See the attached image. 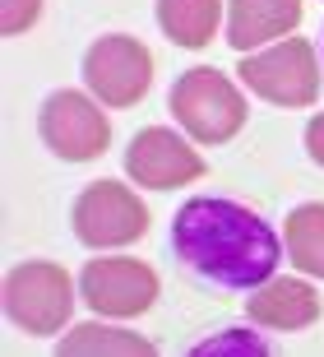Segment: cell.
<instances>
[{
    "label": "cell",
    "instance_id": "1",
    "mask_svg": "<svg viewBox=\"0 0 324 357\" xmlns=\"http://www.w3.org/2000/svg\"><path fill=\"white\" fill-rule=\"evenodd\" d=\"M171 246L199 278L232 292L264 288L283 260L278 232L255 209L218 195H194L176 209Z\"/></svg>",
    "mask_w": 324,
    "mask_h": 357
},
{
    "label": "cell",
    "instance_id": "2",
    "mask_svg": "<svg viewBox=\"0 0 324 357\" xmlns=\"http://www.w3.org/2000/svg\"><path fill=\"white\" fill-rule=\"evenodd\" d=\"M167 107L194 144H227L246 126V98H241V89L213 66L185 70L181 79L171 84Z\"/></svg>",
    "mask_w": 324,
    "mask_h": 357
},
{
    "label": "cell",
    "instance_id": "3",
    "mask_svg": "<svg viewBox=\"0 0 324 357\" xmlns=\"http://www.w3.org/2000/svg\"><path fill=\"white\" fill-rule=\"evenodd\" d=\"M241 84L273 107H311L320 98V61L306 38H283L241 61Z\"/></svg>",
    "mask_w": 324,
    "mask_h": 357
},
{
    "label": "cell",
    "instance_id": "4",
    "mask_svg": "<svg viewBox=\"0 0 324 357\" xmlns=\"http://www.w3.org/2000/svg\"><path fill=\"white\" fill-rule=\"evenodd\" d=\"M75 283L52 260H28L5 274V311L24 334H56L70 325L75 311Z\"/></svg>",
    "mask_w": 324,
    "mask_h": 357
},
{
    "label": "cell",
    "instance_id": "5",
    "mask_svg": "<svg viewBox=\"0 0 324 357\" xmlns=\"http://www.w3.org/2000/svg\"><path fill=\"white\" fill-rule=\"evenodd\" d=\"M70 223H75V237L93 251H116L130 246L148 232V209L144 199L121 181H93L79 190L75 209H70Z\"/></svg>",
    "mask_w": 324,
    "mask_h": 357
},
{
    "label": "cell",
    "instance_id": "6",
    "mask_svg": "<svg viewBox=\"0 0 324 357\" xmlns=\"http://www.w3.org/2000/svg\"><path fill=\"white\" fill-rule=\"evenodd\" d=\"M38 135L56 158L93 162V158L107 153L111 126H107V112L98 107V98L75 93V89H56L38 112Z\"/></svg>",
    "mask_w": 324,
    "mask_h": 357
},
{
    "label": "cell",
    "instance_id": "7",
    "mask_svg": "<svg viewBox=\"0 0 324 357\" xmlns=\"http://www.w3.org/2000/svg\"><path fill=\"white\" fill-rule=\"evenodd\" d=\"M84 79L102 107H134L153 84V56L139 38L107 33L84 56Z\"/></svg>",
    "mask_w": 324,
    "mask_h": 357
},
{
    "label": "cell",
    "instance_id": "8",
    "mask_svg": "<svg viewBox=\"0 0 324 357\" xmlns=\"http://www.w3.org/2000/svg\"><path fill=\"white\" fill-rule=\"evenodd\" d=\"M79 292L98 316L130 320V316H144L157 302V274L144 260L107 255V260H88L79 269Z\"/></svg>",
    "mask_w": 324,
    "mask_h": 357
},
{
    "label": "cell",
    "instance_id": "9",
    "mask_svg": "<svg viewBox=\"0 0 324 357\" xmlns=\"http://www.w3.org/2000/svg\"><path fill=\"white\" fill-rule=\"evenodd\" d=\"M125 172H130V181L148 185V190H176V185L204 176V158H199L194 144H185L176 130L148 126V130H139L130 139Z\"/></svg>",
    "mask_w": 324,
    "mask_h": 357
},
{
    "label": "cell",
    "instance_id": "10",
    "mask_svg": "<svg viewBox=\"0 0 324 357\" xmlns=\"http://www.w3.org/2000/svg\"><path fill=\"white\" fill-rule=\"evenodd\" d=\"M297 24L301 0H227V42L246 56L292 38Z\"/></svg>",
    "mask_w": 324,
    "mask_h": 357
},
{
    "label": "cell",
    "instance_id": "11",
    "mask_svg": "<svg viewBox=\"0 0 324 357\" xmlns=\"http://www.w3.org/2000/svg\"><path fill=\"white\" fill-rule=\"evenodd\" d=\"M250 320L264 325V330H306L320 320V292L311 283H301V278H269L264 288L250 292L246 302Z\"/></svg>",
    "mask_w": 324,
    "mask_h": 357
},
{
    "label": "cell",
    "instance_id": "12",
    "mask_svg": "<svg viewBox=\"0 0 324 357\" xmlns=\"http://www.w3.org/2000/svg\"><path fill=\"white\" fill-rule=\"evenodd\" d=\"M56 357H157V348L134 330H111L102 320H88V325L65 330Z\"/></svg>",
    "mask_w": 324,
    "mask_h": 357
},
{
    "label": "cell",
    "instance_id": "13",
    "mask_svg": "<svg viewBox=\"0 0 324 357\" xmlns=\"http://www.w3.org/2000/svg\"><path fill=\"white\" fill-rule=\"evenodd\" d=\"M222 19V0H157V28L167 33L176 47H208Z\"/></svg>",
    "mask_w": 324,
    "mask_h": 357
},
{
    "label": "cell",
    "instance_id": "14",
    "mask_svg": "<svg viewBox=\"0 0 324 357\" xmlns=\"http://www.w3.org/2000/svg\"><path fill=\"white\" fill-rule=\"evenodd\" d=\"M287 255L297 269L324 278V204H301L287 213Z\"/></svg>",
    "mask_w": 324,
    "mask_h": 357
},
{
    "label": "cell",
    "instance_id": "15",
    "mask_svg": "<svg viewBox=\"0 0 324 357\" xmlns=\"http://www.w3.org/2000/svg\"><path fill=\"white\" fill-rule=\"evenodd\" d=\"M185 357H273V353L255 330H218L208 339H199Z\"/></svg>",
    "mask_w": 324,
    "mask_h": 357
},
{
    "label": "cell",
    "instance_id": "16",
    "mask_svg": "<svg viewBox=\"0 0 324 357\" xmlns=\"http://www.w3.org/2000/svg\"><path fill=\"white\" fill-rule=\"evenodd\" d=\"M42 14V0H0V28H5V38H19L28 28L38 24Z\"/></svg>",
    "mask_w": 324,
    "mask_h": 357
},
{
    "label": "cell",
    "instance_id": "17",
    "mask_svg": "<svg viewBox=\"0 0 324 357\" xmlns=\"http://www.w3.org/2000/svg\"><path fill=\"white\" fill-rule=\"evenodd\" d=\"M306 153L324 167V112H320V116H311V126H306Z\"/></svg>",
    "mask_w": 324,
    "mask_h": 357
}]
</instances>
